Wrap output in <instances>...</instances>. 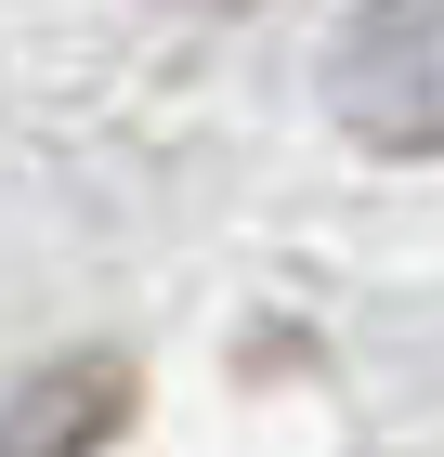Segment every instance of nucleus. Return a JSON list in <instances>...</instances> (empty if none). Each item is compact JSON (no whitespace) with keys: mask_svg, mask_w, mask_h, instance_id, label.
Here are the masks:
<instances>
[{"mask_svg":"<svg viewBox=\"0 0 444 457\" xmlns=\"http://www.w3.org/2000/svg\"><path fill=\"white\" fill-rule=\"evenodd\" d=\"M327 105L366 157H444V0H366L327 53Z\"/></svg>","mask_w":444,"mask_h":457,"instance_id":"f257e3e1","label":"nucleus"},{"mask_svg":"<svg viewBox=\"0 0 444 457\" xmlns=\"http://www.w3.org/2000/svg\"><path fill=\"white\" fill-rule=\"evenodd\" d=\"M171 13H248V0H171Z\"/></svg>","mask_w":444,"mask_h":457,"instance_id":"7ed1b4c3","label":"nucleus"},{"mask_svg":"<svg viewBox=\"0 0 444 457\" xmlns=\"http://www.w3.org/2000/svg\"><path fill=\"white\" fill-rule=\"evenodd\" d=\"M118 405H131V379H118L105 353H79V366H39V379L0 405V457H92L105 431H118Z\"/></svg>","mask_w":444,"mask_h":457,"instance_id":"f03ea898","label":"nucleus"}]
</instances>
